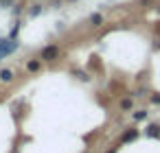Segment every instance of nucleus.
Segmentation results:
<instances>
[{
    "label": "nucleus",
    "instance_id": "f257e3e1",
    "mask_svg": "<svg viewBox=\"0 0 160 153\" xmlns=\"http://www.w3.org/2000/svg\"><path fill=\"white\" fill-rule=\"evenodd\" d=\"M59 57H62V48H59V44H46V46L40 50V59H42L44 64L57 61Z\"/></svg>",
    "mask_w": 160,
    "mask_h": 153
},
{
    "label": "nucleus",
    "instance_id": "f03ea898",
    "mask_svg": "<svg viewBox=\"0 0 160 153\" xmlns=\"http://www.w3.org/2000/svg\"><path fill=\"white\" fill-rule=\"evenodd\" d=\"M18 48H20L18 40H11V37H0V61H2L5 57H9V55H13Z\"/></svg>",
    "mask_w": 160,
    "mask_h": 153
},
{
    "label": "nucleus",
    "instance_id": "7ed1b4c3",
    "mask_svg": "<svg viewBox=\"0 0 160 153\" xmlns=\"http://www.w3.org/2000/svg\"><path fill=\"white\" fill-rule=\"evenodd\" d=\"M138 136H140V129H136V127H127V129L121 133L118 142H121V144H129V142L138 140Z\"/></svg>",
    "mask_w": 160,
    "mask_h": 153
},
{
    "label": "nucleus",
    "instance_id": "20e7f679",
    "mask_svg": "<svg viewBox=\"0 0 160 153\" xmlns=\"http://www.w3.org/2000/svg\"><path fill=\"white\" fill-rule=\"evenodd\" d=\"M13 81H16V72H13L11 68H2V70H0V83L9 85V83H13Z\"/></svg>",
    "mask_w": 160,
    "mask_h": 153
},
{
    "label": "nucleus",
    "instance_id": "39448f33",
    "mask_svg": "<svg viewBox=\"0 0 160 153\" xmlns=\"http://www.w3.org/2000/svg\"><path fill=\"white\" fill-rule=\"evenodd\" d=\"M42 66H44V61H42L40 57H35V59H29V61H27V72L35 74V72H40V70H42Z\"/></svg>",
    "mask_w": 160,
    "mask_h": 153
},
{
    "label": "nucleus",
    "instance_id": "423d86ee",
    "mask_svg": "<svg viewBox=\"0 0 160 153\" xmlns=\"http://www.w3.org/2000/svg\"><path fill=\"white\" fill-rule=\"evenodd\" d=\"M118 109H121V112H132V109H134V98H132V94L118 98Z\"/></svg>",
    "mask_w": 160,
    "mask_h": 153
},
{
    "label": "nucleus",
    "instance_id": "0eeeda50",
    "mask_svg": "<svg viewBox=\"0 0 160 153\" xmlns=\"http://www.w3.org/2000/svg\"><path fill=\"white\" fill-rule=\"evenodd\" d=\"M145 136H149V138H160V125H156V122L147 125V127H145Z\"/></svg>",
    "mask_w": 160,
    "mask_h": 153
},
{
    "label": "nucleus",
    "instance_id": "6e6552de",
    "mask_svg": "<svg viewBox=\"0 0 160 153\" xmlns=\"http://www.w3.org/2000/svg\"><path fill=\"white\" fill-rule=\"evenodd\" d=\"M88 22H90V26H92V29L103 26V13H92V16L88 18Z\"/></svg>",
    "mask_w": 160,
    "mask_h": 153
},
{
    "label": "nucleus",
    "instance_id": "1a4fd4ad",
    "mask_svg": "<svg viewBox=\"0 0 160 153\" xmlns=\"http://www.w3.org/2000/svg\"><path fill=\"white\" fill-rule=\"evenodd\" d=\"M147 116H149L147 109H134V112H132V120H134V122H142Z\"/></svg>",
    "mask_w": 160,
    "mask_h": 153
},
{
    "label": "nucleus",
    "instance_id": "9d476101",
    "mask_svg": "<svg viewBox=\"0 0 160 153\" xmlns=\"http://www.w3.org/2000/svg\"><path fill=\"white\" fill-rule=\"evenodd\" d=\"M42 11H44V7H42L40 2H33V5L29 7V18H38Z\"/></svg>",
    "mask_w": 160,
    "mask_h": 153
},
{
    "label": "nucleus",
    "instance_id": "9b49d317",
    "mask_svg": "<svg viewBox=\"0 0 160 153\" xmlns=\"http://www.w3.org/2000/svg\"><path fill=\"white\" fill-rule=\"evenodd\" d=\"M72 74H75V77H77L79 81H86V83H88V81L92 79V77H90V74H88L86 70H79V68H77V70H72Z\"/></svg>",
    "mask_w": 160,
    "mask_h": 153
},
{
    "label": "nucleus",
    "instance_id": "f8f14e48",
    "mask_svg": "<svg viewBox=\"0 0 160 153\" xmlns=\"http://www.w3.org/2000/svg\"><path fill=\"white\" fill-rule=\"evenodd\" d=\"M18 33H20V22H16V26L11 29V33H9V37H11V40H18Z\"/></svg>",
    "mask_w": 160,
    "mask_h": 153
},
{
    "label": "nucleus",
    "instance_id": "ddd939ff",
    "mask_svg": "<svg viewBox=\"0 0 160 153\" xmlns=\"http://www.w3.org/2000/svg\"><path fill=\"white\" fill-rule=\"evenodd\" d=\"M149 103H151V105H160V92H153V94L149 96Z\"/></svg>",
    "mask_w": 160,
    "mask_h": 153
},
{
    "label": "nucleus",
    "instance_id": "4468645a",
    "mask_svg": "<svg viewBox=\"0 0 160 153\" xmlns=\"http://www.w3.org/2000/svg\"><path fill=\"white\" fill-rule=\"evenodd\" d=\"M11 2H13V0H2V2H0V5H2V9H7V7H9Z\"/></svg>",
    "mask_w": 160,
    "mask_h": 153
},
{
    "label": "nucleus",
    "instance_id": "2eb2a0df",
    "mask_svg": "<svg viewBox=\"0 0 160 153\" xmlns=\"http://www.w3.org/2000/svg\"><path fill=\"white\" fill-rule=\"evenodd\" d=\"M108 153H116V146H112V149H110V151H108Z\"/></svg>",
    "mask_w": 160,
    "mask_h": 153
},
{
    "label": "nucleus",
    "instance_id": "dca6fc26",
    "mask_svg": "<svg viewBox=\"0 0 160 153\" xmlns=\"http://www.w3.org/2000/svg\"><path fill=\"white\" fill-rule=\"evenodd\" d=\"M35 2H42V0H35Z\"/></svg>",
    "mask_w": 160,
    "mask_h": 153
},
{
    "label": "nucleus",
    "instance_id": "f3484780",
    "mask_svg": "<svg viewBox=\"0 0 160 153\" xmlns=\"http://www.w3.org/2000/svg\"><path fill=\"white\" fill-rule=\"evenodd\" d=\"M0 2H2V0H0Z\"/></svg>",
    "mask_w": 160,
    "mask_h": 153
}]
</instances>
